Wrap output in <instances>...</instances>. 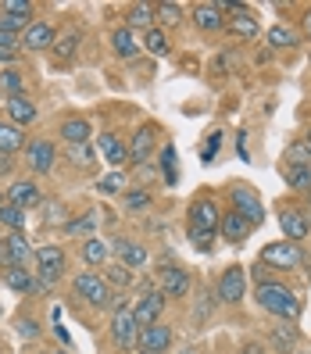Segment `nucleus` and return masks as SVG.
Here are the masks:
<instances>
[{"label": "nucleus", "instance_id": "1", "mask_svg": "<svg viewBox=\"0 0 311 354\" xmlns=\"http://www.w3.org/2000/svg\"><path fill=\"white\" fill-rule=\"evenodd\" d=\"M254 301H258L261 311H268V315L279 319V322H297V315H301L297 294L290 286H283V283H261V286H254Z\"/></svg>", "mask_w": 311, "mask_h": 354}, {"label": "nucleus", "instance_id": "2", "mask_svg": "<svg viewBox=\"0 0 311 354\" xmlns=\"http://www.w3.org/2000/svg\"><path fill=\"white\" fill-rule=\"evenodd\" d=\"M218 204L211 197H197L190 204V243L197 251H211L215 247V233H218Z\"/></svg>", "mask_w": 311, "mask_h": 354}, {"label": "nucleus", "instance_id": "3", "mask_svg": "<svg viewBox=\"0 0 311 354\" xmlns=\"http://www.w3.org/2000/svg\"><path fill=\"white\" fill-rule=\"evenodd\" d=\"M72 294H75L79 301H86L90 308H115V311H118L122 304H126V297H122V294L111 297V286L104 283V276H100V272H90V268H86V272H75Z\"/></svg>", "mask_w": 311, "mask_h": 354}, {"label": "nucleus", "instance_id": "4", "mask_svg": "<svg viewBox=\"0 0 311 354\" xmlns=\"http://www.w3.org/2000/svg\"><path fill=\"white\" fill-rule=\"evenodd\" d=\"M32 265H36V279H39V290H47L50 283H57L65 276V247L61 243H44L32 251Z\"/></svg>", "mask_w": 311, "mask_h": 354}, {"label": "nucleus", "instance_id": "5", "mask_svg": "<svg viewBox=\"0 0 311 354\" xmlns=\"http://www.w3.org/2000/svg\"><path fill=\"white\" fill-rule=\"evenodd\" d=\"M229 207H233L240 218L251 222V229L265 222V207H261L258 194H254L247 183H233V186H229Z\"/></svg>", "mask_w": 311, "mask_h": 354}, {"label": "nucleus", "instance_id": "6", "mask_svg": "<svg viewBox=\"0 0 311 354\" xmlns=\"http://www.w3.org/2000/svg\"><path fill=\"white\" fill-rule=\"evenodd\" d=\"M32 265V247L26 233H4L0 236V268H29Z\"/></svg>", "mask_w": 311, "mask_h": 354}, {"label": "nucleus", "instance_id": "7", "mask_svg": "<svg viewBox=\"0 0 311 354\" xmlns=\"http://www.w3.org/2000/svg\"><path fill=\"white\" fill-rule=\"evenodd\" d=\"M301 261H304L301 247H297V243H290V240L268 243L265 251H261V265H265V268H272V272H290V268H297Z\"/></svg>", "mask_w": 311, "mask_h": 354}, {"label": "nucleus", "instance_id": "8", "mask_svg": "<svg viewBox=\"0 0 311 354\" xmlns=\"http://www.w3.org/2000/svg\"><path fill=\"white\" fill-rule=\"evenodd\" d=\"M136 337H140V326H136V315L129 304H122L115 315H111V344L118 351H133L136 347Z\"/></svg>", "mask_w": 311, "mask_h": 354}, {"label": "nucleus", "instance_id": "9", "mask_svg": "<svg viewBox=\"0 0 311 354\" xmlns=\"http://www.w3.org/2000/svg\"><path fill=\"white\" fill-rule=\"evenodd\" d=\"M279 225H283V236L290 240V243H301V240H308V233H311V212L308 207H297V204H283V212H279Z\"/></svg>", "mask_w": 311, "mask_h": 354}, {"label": "nucleus", "instance_id": "10", "mask_svg": "<svg viewBox=\"0 0 311 354\" xmlns=\"http://www.w3.org/2000/svg\"><path fill=\"white\" fill-rule=\"evenodd\" d=\"M215 294L222 304H240L243 294H247V272L240 265H229L225 272L218 276V286H215Z\"/></svg>", "mask_w": 311, "mask_h": 354}, {"label": "nucleus", "instance_id": "11", "mask_svg": "<svg viewBox=\"0 0 311 354\" xmlns=\"http://www.w3.org/2000/svg\"><path fill=\"white\" fill-rule=\"evenodd\" d=\"M222 11H233L229 18H225L229 36H236V39H258V18L251 15V8H243V4H222Z\"/></svg>", "mask_w": 311, "mask_h": 354}, {"label": "nucleus", "instance_id": "12", "mask_svg": "<svg viewBox=\"0 0 311 354\" xmlns=\"http://www.w3.org/2000/svg\"><path fill=\"white\" fill-rule=\"evenodd\" d=\"M54 158H57V147H54V140H29L26 143V161H29V169L36 176H47L54 169Z\"/></svg>", "mask_w": 311, "mask_h": 354}, {"label": "nucleus", "instance_id": "13", "mask_svg": "<svg viewBox=\"0 0 311 354\" xmlns=\"http://www.w3.org/2000/svg\"><path fill=\"white\" fill-rule=\"evenodd\" d=\"M97 151H100V158L108 161L111 169H118V172L129 165V143L122 140L118 133H100V136H97Z\"/></svg>", "mask_w": 311, "mask_h": 354}, {"label": "nucleus", "instance_id": "14", "mask_svg": "<svg viewBox=\"0 0 311 354\" xmlns=\"http://www.w3.org/2000/svg\"><path fill=\"white\" fill-rule=\"evenodd\" d=\"M108 251H115L118 265H126V268H143V265L151 261V251H147V247L136 243V240H129V236L111 240V243H108Z\"/></svg>", "mask_w": 311, "mask_h": 354}, {"label": "nucleus", "instance_id": "15", "mask_svg": "<svg viewBox=\"0 0 311 354\" xmlns=\"http://www.w3.org/2000/svg\"><path fill=\"white\" fill-rule=\"evenodd\" d=\"M158 290L164 297H172V301L186 297V294H190V272L179 268V265H164L161 276H158Z\"/></svg>", "mask_w": 311, "mask_h": 354}, {"label": "nucleus", "instance_id": "16", "mask_svg": "<svg viewBox=\"0 0 311 354\" xmlns=\"http://www.w3.org/2000/svg\"><path fill=\"white\" fill-rule=\"evenodd\" d=\"M164 304H169V297H164L161 290H147V294H143V297L136 301V308H133L136 326H140V329H143V326H154V322L161 319Z\"/></svg>", "mask_w": 311, "mask_h": 354}, {"label": "nucleus", "instance_id": "17", "mask_svg": "<svg viewBox=\"0 0 311 354\" xmlns=\"http://www.w3.org/2000/svg\"><path fill=\"white\" fill-rule=\"evenodd\" d=\"M39 201H44V194H39V183H36V179H15V183L8 186V204L22 207V212L36 207Z\"/></svg>", "mask_w": 311, "mask_h": 354}, {"label": "nucleus", "instance_id": "18", "mask_svg": "<svg viewBox=\"0 0 311 354\" xmlns=\"http://www.w3.org/2000/svg\"><path fill=\"white\" fill-rule=\"evenodd\" d=\"M136 347H140V351H169V347H172V329L164 326V322L143 326L140 337H136Z\"/></svg>", "mask_w": 311, "mask_h": 354}, {"label": "nucleus", "instance_id": "19", "mask_svg": "<svg viewBox=\"0 0 311 354\" xmlns=\"http://www.w3.org/2000/svg\"><path fill=\"white\" fill-rule=\"evenodd\" d=\"M36 104L26 97V93H18V97H8V122L11 126H18V129H26V126H32L36 122Z\"/></svg>", "mask_w": 311, "mask_h": 354}, {"label": "nucleus", "instance_id": "20", "mask_svg": "<svg viewBox=\"0 0 311 354\" xmlns=\"http://www.w3.org/2000/svg\"><path fill=\"white\" fill-rule=\"evenodd\" d=\"M154 154V126H140L129 140V165H143Z\"/></svg>", "mask_w": 311, "mask_h": 354}, {"label": "nucleus", "instance_id": "21", "mask_svg": "<svg viewBox=\"0 0 311 354\" xmlns=\"http://www.w3.org/2000/svg\"><path fill=\"white\" fill-rule=\"evenodd\" d=\"M218 233L229 240V243H243L247 236H251V222L240 218L233 207H229V212H222V218H218Z\"/></svg>", "mask_w": 311, "mask_h": 354}, {"label": "nucleus", "instance_id": "22", "mask_svg": "<svg viewBox=\"0 0 311 354\" xmlns=\"http://www.w3.org/2000/svg\"><path fill=\"white\" fill-rule=\"evenodd\" d=\"M4 286L15 290V294H22V297H32L39 290V279L29 268H4Z\"/></svg>", "mask_w": 311, "mask_h": 354}, {"label": "nucleus", "instance_id": "23", "mask_svg": "<svg viewBox=\"0 0 311 354\" xmlns=\"http://www.w3.org/2000/svg\"><path fill=\"white\" fill-rule=\"evenodd\" d=\"M90 133H93L90 118H79V115L65 118V122H61V129H57V136L65 140V147H72V143H90Z\"/></svg>", "mask_w": 311, "mask_h": 354}, {"label": "nucleus", "instance_id": "24", "mask_svg": "<svg viewBox=\"0 0 311 354\" xmlns=\"http://www.w3.org/2000/svg\"><path fill=\"white\" fill-rule=\"evenodd\" d=\"M194 26L204 29V32L225 29V11H222V4H197V8H194Z\"/></svg>", "mask_w": 311, "mask_h": 354}, {"label": "nucleus", "instance_id": "25", "mask_svg": "<svg viewBox=\"0 0 311 354\" xmlns=\"http://www.w3.org/2000/svg\"><path fill=\"white\" fill-rule=\"evenodd\" d=\"M54 26H47V22H32L29 29H26V36H22V50H50L54 47Z\"/></svg>", "mask_w": 311, "mask_h": 354}, {"label": "nucleus", "instance_id": "26", "mask_svg": "<svg viewBox=\"0 0 311 354\" xmlns=\"http://www.w3.org/2000/svg\"><path fill=\"white\" fill-rule=\"evenodd\" d=\"M297 344H301L297 322H276V326H272V347H276L279 354H290Z\"/></svg>", "mask_w": 311, "mask_h": 354}, {"label": "nucleus", "instance_id": "27", "mask_svg": "<svg viewBox=\"0 0 311 354\" xmlns=\"http://www.w3.org/2000/svg\"><path fill=\"white\" fill-rule=\"evenodd\" d=\"M126 29H143L151 32L154 29V4H129L126 8Z\"/></svg>", "mask_w": 311, "mask_h": 354}, {"label": "nucleus", "instance_id": "28", "mask_svg": "<svg viewBox=\"0 0 311 354\" xmlns=\"http://www.w3.org/2000/svg\"><path fill=\"white\" fill-rule=\"evenodd\" d=\"M0 151L11 154V158L18 151H26V133L18 126H11V122H0Z\"/></svg>", "mask_w": 311, "mask_h": 354}, {"label": "nucleus", "instance_id": "29", "mask_svg": "<svg viewBox=\"0 0 311 354\" xmlns=\"http://www.w3.org/2000/svg\"><path fill=\"white\" fill-rule=\"evenodd\" d=\"M0 225L8 229V233H26L29 225V212H22V207H15L4 201V207H0Z\"/></svg>", "mask_w": 311, "mask_h": 354}, {"label": "nucleus", "instance_id": "30", "mask_svg": "<svg viewBox=\"0 0 311 354\" xmlns=\"http://www.w3.org/2000/svg\"><path fill=\"white\" fill-rule=\"evenodd\" d=\"M283 179H286V186H294L297 194L311 190V169L308 165H283Z\"/></svg>", "mask_w": 311, "mask_h": 354}, {"label": "nucleus", "instance_id": "31", "mask_svg": "<svg viewBox=\"0 0 311 354\" xmlns=\"http://www.w3.org/2000/svg\"><path fill=\"white\" fill-rule=\"evenodd\" d=\"M79 254H82V261H86V265H104V261H108V243L90 236V240L79 243Z\"/></svg>", "mask_w": 311, "mask_h": 354}, {"label": "nucleus", "instance_id": "32", "mask_svg": "<svg viewBox=\"0 0 311 354\" xmlns=\"http://www.w3.org/2000/svg\"><path fill=\"white\" fill-rule=\"evenodd\" d=\"M111 50H115L118 57H136L140 44H136V36H133L129 29H115V32H111Z\"/></svg>", "mask_w": 311, "mask_h": 354}, {"label": "nucleus", "instance_id": "33", "mask_svg": "<svg viewBox=\"0 0 311 354\" xmlns=\"http://www.w3.org/2000/svg\"><path fill=\"white\" fill-rule=\"evenodd\" d=\"M79 39H82L79 29H72V32H65V36H57L54 47H50V50H54V61H68V57L79 50Z\"/></svg>", "mask_w": 311, "mask_h": 354}, {"label": "nucleus", "instance_id": "34", "mask_svg": "<svg viewBox=\"0 0 311 354\" xmlns=\"http://www.w3.org/2000/svg\"><path fill=\"white\" fill-rule=\"evenodd\" d=\"M268 39V47H276V50H290V47H297V32L290 29V26H272L265 32Z\"/></svg>", "mask_w": 311, "mask_h": 354}, {"label": "nucleus", "instance_id": "35", "mask_svg": "<svg viewBox=\"0 0 311 354\" xmlns=\"http://www.w3.org/2000/svg\"><path fill=\"white\" fill-rule=\"evenodd\" d=\"M68 161L75 165V169H93V161H97V151L90 147V143H72V147H65Z\"/></svg>", "mask_w": 311, "mask_h": 354}, {"label": "nucleus", "instance_id": "36", "mask_svg": "<svg viewBox=\"0 0 311 354\" xmlns=\"http://www.w3.org/2000/svg\"><path fill=\"white\" fill-rule=\"evenodd\" d=\"M0 93H8V97L26 93V75L18 68H4V72H0Z\"/></svg>", "mask_w": 311, "mask_h": 354}, {"label": "nucleus", "instance_id": "37", "mask_svg": "<svg viewBox=\"0 0 311 354\" xmlns=\"http://www.w3.org/2000/svg\"><path fill=\"white\" fill-rule=\"evenodd\" d=\"M143 47H147L154 57H164L172 47H169V36H164L161 29H151V32H143Z\"/></svg>", "mask_w": 311, "mask_h": 354}, {"label": "nucleus", "instance_id": "38", "mask_svg": "<svg viewBox=\"0 0 311 354\" xmlns=\"http://www.w3.org/2000/svg\"><path fill=\"white\" fill-rule=\"evenodd\" d=\"M104 283H108V286H115V290H126L129 283H133V272H129V268L126 265H108V272H104Z\"/></svg>", "mask_w": 311, "mask_h": 354}, {"label": "nucleus", "instance_id": "39", "mask_svg": "<svg viewBox=\"0 0 311 354\" xmlns=\"http://www.w3.org/2000/svg\"><path fill=\"white\" fill-rule=\"evenodd\" d=\"M93 229H97V212H86L82 218H75V222H68L65 225V233H72V236H93Z\"/></svg>", "mask_w": 311, "mask_h": 354}, {"label": "nucleus", "instance_id": "40", "mask_svg": "<svg viewBox=\"0 0 311 354\" xmlns=\"http://www.w3.org/2000/svg\"><path fill=\"white\" fill-rule=\"evenodd\" d=\"M32 11H36L32 0H0V15H18V18H29L32 22Z\"/></svg>", "mask_w": 311, "mask_h": 354}, {"label": "nucleus", "instance_id": "41", "mask_svg": "<svg viewBox=\"0 0 311 354\" xmlns=\"http://www.w3.org/2000/svg\"><path fill=\"white\" fill-rule=\"evenodd\" d=\"M126 186H129V179L115 169V172H108L100 179V194H126Z\"/></svg>", "mask_w": 311, "mask_h": 354}, {"label": "nucleus", "instance_id": "42", "mask_svg": "<svg viewBox=\"0 0 311 354\" xmlns=\"http://www.w3.org/2000/svg\"><path fill=\"white\" fill-rule=\"evenodd\" d=\"M154 18L179 26V22H182V4H154Z\"/></svg>", "mask_w": 311, "mask_h": 354}, {"label": "nucleus", "instance_id": "43", "mask_svg": "<svg viewBox=\"0 0 311 354\" xmlns=\"http://www.w3.org/2000/svg\"><path fill=\"white\" fill-rule=\"evenodd\" d=\"M286 165H311V154H308V147H304V140H294V143H290V147H286Z\"/></svg>", "mask_w": 311, "mask_h": 354}, {"label": "nucleus", "instance_id": "44", "mask_svg": "<svg viewBox=\"0 0 311 354\" xmlns=\"http://www.w3.org/2000/svg\"><path fill=\"white\" fill-rule=\"evenodd\" d=\"M161 176L169 183H176V147H172V143H169V147H161Z\"/></svg>", "mask_w": 311, "mask_h": 354}, {"label": "nucleus", "instance_id": "45", "mask_svg": "<svg viewBox=\"0 0 311 354\" xmlns=\"http://www.w3.org/2000/svg\"><path fill=\"white\" fill-rule=\"evenodd\" d=\"M32 22H29V18H18V15H0V29H4V32H11V36H18V32H22V29H29Z\"/></svg>", "mask_w": 311, "mask_h": 354}, {"label": "nucleus", "instance_id": "46", "mask_svg": "<svg viewBox=\"0 0 311 354\" xmlns=\"http://www.w3.org/2000/svg\"><path fill=\"white\" fill-rule=\"evenodd\" d=\"M126 207H129V212H143V207H151V194H147V190L126 194Z\"/></svg>", "mask_w": 311, "mask_h": 354}, {"label": "nucleus", "instance_id": "47", "mask_svg": "<svg viewBox=\"0 0 311 354\" xmlns=\"http://www.w3.org/2000/svg\"><path fill=\"white\" fill-rule=\"evenodd\" d=\"M18 47H22V36H11L0 29V57H8V54H18Z\"/></svg>", "mask_w": 311, "mask_h": 354}, {"label": "nucleus", "instance_id": "48", "mask_svg": "<svg viewBox=\"0 0 311 354\" xmlns=\"http://www.w3.org/2000/svg\"><path fill=\"white\" fill-rule=\"evenodd\" d=\"M39 333H44V329H39L36 319H18V337H22V340H39Z\"/></svg>", "mask_w": 311, "mask_h": 354}, {"label": "nucleus", "instance_id": "49", "mask_svg": "<svg viewBox=\"0 0 311 354\" xmlns=\"http://www.w3.org/2000/svg\"><path fill=\"white\" fill-rule=\"evenodd\" d=\"M11 169H15V158L0 151V179H4V176H11Z\"/></svg>", "mask_w": 311, "mask_h": 354}, {"label": "nucleus", "instance_id": "50", "mask_svg": "<svg viewBox=\"0 0 311 354\" xmlns=\"http://www.w3.org/2000/svg\"><path fill=\"white\" fill-rule=\"evenodd\" d=\"M243 354H265V344L251 340V344H243Z\"/></svg>", "mask_w": 311, "mask_h": 354}, {"label": "nucleus", "instance_id": "51", "mask_svg": "<svg viewBox=\"0 0 311 354\" xmlns=\"http://www.w3.org/2000/svg\"><path fill=\"white\" fill-rule=\"evenodd\" d=\"M304 36H308V39H311V8H308V11H304Z\"/></svg>", "mask_w": 311, "mask_h": 354}, {"label": "nucleus", "instance_id": "52", "mask_svg": "<svg viewBox=\"0 0 311 354\" xmlns=\"http://www.w3.org/2000/svg\"><path fill=\"white\" fill-rule=\"evenodd\" d=\"M304 147H308V154H311V129L304 133Z\"/></svg>", "mask_w": 311, "mask_h": 354}, {"label": "nucleus", "instance_id": "53", "mask_svg": "<svg viewBox=\"0 0 311 354\" xmlns=\"http://www.w3.org/2000/svg\"><path fill=\"white\" fill-rule=\"evenodd\" d=\"M140 354H169V351H140Z\"/></svg>", "mask_w": 311, "mask_h": 354}, {"label": "nucleus", "instance_id": "54", "mask_svg": "<svg viewBox=\"0 0 311 354\" xmlns=\"http://www.w3.org/2000/svg\"><path fill=\"white\" fill-rule=\"evenodd\" d=\"M44 354H68V351H44Z\"/></svg>", "mask_w": 311, "mask_h": 354}, {"label": "nucleus", "instance_id": "55", "mask_svg": "<svg viewBox=\"0 0 311 354\" xmlns=\"http://www.w3.org/2000/svg\"><path fill=\"white\" fill-rule=\"evenodd\" d=\"M4 201H8V197H4V194H0V207H4Z\"/></svg>", "mask_w": 311, "mask_h": 354}, {"label": "nucleus", "instance_id": "56", "mask_svg": "<svg viewBox=\"0 0 311 354\" xmlns=\"http://www.w3.org/2000/svg\"><path fill=\"white\" fill-rule=\"evenodd\" d=\"M308 204H311V190H308ZM308 212H311V207H308Z\"/></svg>", "mask_w": 311, "mask_h": 354}, {"label": "nucleus", "instance_id": "57", "mask_svg": "<svg viewBox=\"0 0 311 354\" xmlns=\"http://www.w3.org/2000/svg\"><path fill=\"white\" fill-rule=\"evenodd\" d=\"M304 354H311V347H308V351H304Z\"/></svg>", "mask_w": 311, "mask_h": 354}, {"label": "nucleus", "instance_id": "58", "mask_svg": "<svg viewBox=\"0 0 311 354\" xmlns=\"http://www.w3.org/2000/svg\"><path fill=\"white\" fill-rule=\"evenodd\" d=\"M0 100H4V93H0Z\"/></svg>", "mask_w": 311, "mask_h": 354}, {"label": "nucleus", "instance_id": "59", "mask_svg": "<svg viewBox=\"0 0 311 354\" xmlns=\"http://www.w3.org/2000/svg\"><path fill=\"white\" fill-rule=\"evenodd\" d=\"M0 311H4V308H0Z\"/></svg>", "mask_w": 311, "mask_h": 354}]
</instances>
